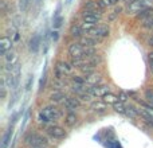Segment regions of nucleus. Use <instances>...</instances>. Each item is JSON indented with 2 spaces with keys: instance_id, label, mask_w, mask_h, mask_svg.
Listing matches in <instances>:
<instances>
[{
  "instance_id": "obj_1",
  "label": "nucleus",
  "mask_w": 153,
  "mask_h": 148,
  "mask_svg": "<svg viewBox=\"0 0 153 148\" xmlns=\"http://www.w3.org/2000/svg\"><path fill=\"white\" fill-rule=\"evenodd\" d=\"M152 5H153V0H136V1H132L128 4L126 13H129V15H137L140 11L152 7Z\"/></svg>"
},
{
  "instance_id": "obj_2",
  "label": "nucleus",
  "mask_w": 153,
  "mask_h": 148,
  "mask_svg": "<svg viewBox=\"0 0 153 148\" xmlns=\"http://www.w3.org/2000/svg\"><path fill=\"white\" fill-rule=\"evenodd\" d=\"M73 70V65L69 64L66 61H59L56 62V65L54 66V75L55 79H63L65 77L70 75Z\"/></svg>"
},
{
  "instance_id": "obj_3",
  "label": "nucleus",
  "mask_w": 153,
  "mask_h": 148,
  "mask_svg": "<svg viewBox=\"0 0 153 148\" xmlns=\"http://www.w3.org/2000/svg\"><path fill=\"white\" fill-rule=\"evenodd\" d=\"M24 143L28 144L30 147H35V146H47L48 141L46 136L39 135V133L31 131V132H28L24 136Z\"/></svg>"
},
{
  "instance_id": "obj_4",
  "label": "nucleus",
  "mask_w": 153,
  "mask_h": 148,
  "mask_svg": "<svg viewBox=\"0 0 153 148\" xmlns=\"http://www.w3.org/2000/svg\"><path fill=\"white\" fill-rule=\"evenodd\" d=\"M46 133L50 136L53 140H62L67 136V132L65 131V128H62L61 125H48L46 128Z\"/></svg>"
},
{
  "instance_id": "obj_5",
  "label": "nucleus",
  "mask_w": 153,
  "mask_h": 148,
  "mask_svg": "<svg viewBox=\"0 0 153 148\" xmlns=\"http://www.w3.org/2000/svg\"><path fill=\"white\" fill-rule=\"evenodd\" d=\"M40 112H42V113L45 114L51 123L56 121V120H59L62 117V111H59L55 105H47V106H45V108L40 109Z\"/></svg>"
},
{
  "instance_id": "obj_6",
  "label": "nucleus",
  "mask_w": 153,
  "mask_h": 148,
  "mask_svg": "<svg viewBox=\"0 0 153 148\" xmlns=\"http://www.w3.org/2000/svg\"><path fill=\"white\" fill-rule=\"evenodd\" d=\"M110 87L108 85H87L86 92H89L93 97H103L106 93H109Z\"/></svg>"
},
{
  "instance_id": "obj_7",
  "label": "nucleus",
  "mask_w": 153,
  "mask_h": 148,
  "mask_svg": "<svg viewBox=\"0 0 153 148\" xmlns=\"http://www.w3.org/2000/svg\"><path fill=\"white\" fill-rule=\"evenodd\" d=\"M83 49L85 46L82 45V43L79 42H73L70 43L69 46V55L71 57V58H85L83 57Z\"/></svg>"
},
{
  "instance_id": "obj_8",
  "label": "nucleus",
  "mask_w": 153,
  "mask_h": 148,
  "mask_svg": "<svg viewBox=\"0 0 153 148\" xmlns=\"http://www.w3.org/2000/svg\"><path fill=\"white\" fill-rule=\"evenodd\" d=\"M109 32H110V30H109L108 26H97L89 32V35L100 40V39H102V38L109 37Z\"/></svg>"
},
{
  "instance_id": "obj_9",
  "label": "nucleus",
  "mask_w": 153,
  "mask_h": 148,
  "mask_svg": "<svg viewBox=\"0 0 153 148\" xmlns=\"http://www.w3.org/2000/svg\"><path fill=\"white\" fill-rule=\"evenodd\" d=\"M63 106L67 112H74L75 109L81 108V100L78 97H74V96L67 97V100L63 102Z\"/></svg>"
},
{
  "instance_id": "obj_10",
  "label": "nucleus",
  "mask_w": 153,
  "mask_h": 148,
  "mask_svg": "<svg viewBox=\"0 0 153 148\" xmlns=\"http://www.w3.org/2000/svg\"><path fill=\"white\" fill-rule=\"evenodd\" d=\"M11 49H12V40L7 35L1 37V39H0V55L4 57Z\"/></svg>"
},
{
  "instance_id": "obj_11",
  "label": "nucleus",
  "mask_w": 153,
  "mask_h": 148,
  "mask_svg": "<svg viewBox=\"0 0 153 148\" xmlns=\"http://www.w3.org/2000/svg\"><path fill=\"white\" fill-rule=\"evenodd\" d=\"M67 100V96L63 90H55L54 93L50 94V101L53 104H61V102H65Z\"/></svg>"
},
{
  "instance_id": "obj_12",
  "label": "nucleus",
  "mask_w": 153,
  "mask_h": 148,
  "mask_svg": "<svg viewBox=\"0 0 153 148\" xmlns=\"http://www.w3.org/2000/svg\"><path fill=\"white\" fill-rule=\"evenodd\" d=\"M101 16H98V15H94V13H91L90 11H85L83 10V12H82V20L83 22H87V23H91V24H95L97 26V23L101 20Z\"/></svg>"
},
{
  "instance_id": "obj_13",
  "label": "nucleus",
  "mask_w": 153,
  "mask_h": 148,
  "mask_svg": "<svg viewBox=\"0 0 153 148\" xmlns=\"http://www.w3.org/2000/svg\"><path fill=\"white\" fill-rule=\"evenodd\" d=\"M108 104L105 102V101H91L90 102V109H91L93 112H98V113H103V112H106V109H108Z\"/></svg>"
},
{
  "instance_id": "obj_14",
  "label": "nucleus",
  "mask_w": 153,
  "mask_h": 148,
  "mask_svg": "<svg viewBox=\"0 0 153 148\" xmlns=\"http://www.w3.org/2000/svg\"><path fill=\"white\" fill-rule=\"evenodd\" d=\"M39 47H40V37L38 34H35L34 37L30 39V42H28V49H30V51L31 53H38L39 51Z\"/></svg>"
},
{
  "instance_id": "obj_15",
  "label": "nucleus",
  "mask_w": 153,
  "mask_h": 148,
  "mask_svg": "<svg viewBox=\"0 0 153 148\" xmlns=\"http://www.w3.org/2000/svg\"><path fill=\"white\" fill-rule=\"evenodd\" d=\"M85 81H86V85H100L102 82V77L97 73H91L85 75Z\"/></svg>"
},
{
  "instance_id": "obj_16",
  "label": "nucleus",
  "mask_w": 153,
  "mask_h": 148,
  "mask_svg": "<svg viewBox=\"0 0 153 148\" xmlns=\"http://www.w3.org/2000/svg\"><path fill=\"white\" fill-rule=\"evenodd\" d=\"M4 59H5V64H7V65H16V64H18V59H19L18 53H16L15 50H12V49H11V50L4 55Z\"/></svg>"
},
{
  "instance_id": "obj_17",
  "label": "nucleus",
  "mask_w": 153,
  "mask_h": 148,
  "mask_svg": "<svg viewBox=\"0 0 153 148\" xmlns=\"http://www.w3.org/2000/svg\"><path fill=\"white\" fill-rule=\"evenodd\" d=\"M83 10L86 11H91V10H98V11H103V7L101 5V3L98 0H89L83 4Z\"/></svg>"
},
{
  "instance_id": "obj_18",
  "label": "nucleus",
  "mask_w": 153,
  "mask_h": 148,
  "mask_svg": "<svg viewBox=\"0 0 153 148\" xmlns=\"http://www.w3.org/2000/svg\"><path fill=\"white\" fill-rule=\"evenodd\" d=\"M153 18V7L145 8V10L140 11V12L136 15L137 20H146V19H152Z\"/></svg>"
},
{
  "instance_id": "obj_19",
  "label": "nucleus",
  "mask_w": 153,
  "mask_h": 148,
  "mask_svg": "<svg viewBox=\"0 0 153 148\" xmlns=\"http://www.w3.org/2000/svg\"><path fill=\"white\" fill-rule=\"evenodd\" d=\"M83 30H82L81 24H73L71 27H70V35H71L74 39H81L82 37H83Z\"/></svg>"
},
{
  "instance_id": "obj_20",
  "label": "nucleus",
  "mask_w": 153,
  "mask_h": 148,
  "mask_svg": "<svg viewBox=\"0 0 153 148\" xmlns=\"http://www.w3.org/2000/svg\"><path fill=\"white\" fill-rule=\"evenodd\" d=\"M79 43H82L83 46H90V47H95L98 45V39L90 37V35H83V37L79 39Z\"/></svg>"
},
{
  "instance_id": "obj_21",
  "label": "nucleus",
  "mask_w": 153,
  "mask_h": 148,
  "mask_svg": "<svg viewBox=\"0 0 153 148\" xmlns=\"http://www.w3.org/2000/svg\"><path fill=\"white\" fill-rule=\"evenodd\" d=\"M102 101H105L108 105H114L116 102H118L120 101V98H118V96H116V94H113V93L109 92L102 97Z\"/></svg>"
},
{
  "instance_id": "obj_22",
  "label": "nucleus",
  "mask_w": 153,
  "mask_h": 148,
  "mask_svg": "<svg viewBox=\"0 0 153 148\" xmlns=\"http://www.w3.org/2000/svg\"><path fill=\"white\" fill-rule=\"evenodd\" d=\"M12 133H13L12 127L8 128V129L5 131V133L3 135V139H1V148H7V146L11 141V138H12Z\"/></svg>"
},
{
  "instance_id": "obj_23",
  "label": "nucleus",
  "mask_w": 153,
  "mask_h": 148,
  "mask_svg": "<svg viewBox=\"0 0 153 148\" xmlns=\"http://www.w3.org/2000/svg\"><path fill=\"white\" fill-rule=\"evenodd\" d=\"M76 120H78V117H76V114L74 112H69L66 116V119H65V123H66L67 127H74L76 124Z\"/></svg>"
},
{
  "instance_id": "obj_24",
  "label": "nucleus",
  "mask_w": 153,
  "mask_h": 148,
  "mask_svg": "<svg viewBox=\"0 0 153 148\" xmlns=\"http://www.w3.org/2000/svg\"><path fill=\"white\" fill-rule=\"evenodd\" d=\"M113 109H114V112H117V113H120V114H126L128 113V108L124 105V102H121V101H118V102L114 104Z\"/></svg>"
},
{
  "instance_id": "obj_25",
  "label": "nucleus",
  "mask_w": 153,
  "mask_h": 148,
  "mask_svg": "<svg viewBox=\"0 0 153 148\" xmlns=\"http://www.w3.org/2000/svg\"><path fill=\"white\" fill-rule=\"evenodd\" d=\"M86 85H82V84H73V86H71V92L74 93L75 96H79L81 93H83V92H86Z\"/></svg>"
},
{
  "instance_id": "obj_26",
  "label": "nucleus",
  "mask_w": 153,
  "mask_h": 148,
  "mask_svg": "<svg viewBox=\"0 0 153 148\" xmlns=\"http://www.w3.org/2000/svg\"><path fill=\"white\" fill-rule=\"evenodd\" d=\"M140 116L144 119V121L145 123H148L149 125L153 128V114L152 113H149V112H146V111H143L141 109V112H140Z\"/></svg>"
},
{
  "instance_id": "obj_27",
  "label": "nucleus",
  "mask_w": 153,
  "mask_h": 148,
  "mask_svg": "<svg viewBox=\"0 0 153 148\" xmlns=\"http://www.w3.org/2000/svg\"><path fill=\"white\" fill-rule=\"evenodd\" d=\"M36 121L39 123L40 125H43V127H46V125H48V124H50V123H51L50 120H48L47 117H46L45 114H43L40 111L38 112V114H36Z\"/></svg>"
},
{
  "instance_id": "obj_28",
  "label": "nucleus",
  "mask_w": 153,
  "mask_h": 148,
  "mask_svg": "<svg viewBox=\"0 0 153 148\" xmlns=\"http://www.w3.org/2000/svg\"><path fill=\"white\" fill-rule=\"evenodd\" d=\"M76 97H78L82 102H91L93 101V96L90 94L89 92H83V93H81L79 96H76Z\"/></svg>"
},
{
  "instance_id": "obj_29",
  "label": "nucleus",
  "mask_w": 153,
  "mask_h": 148,
  "mask_svg": "<svg viewBox=\"0 0 153 148\" xmlns=\"http://www.w3.org/2000/svg\"><path fill=\"white\" fill-rule=\"evenodd\" d=\"M30 5H31L30 0H19V10H20V12H26Z\"/></svg>"
},
{
  "instance_id": "obj_30",
  "label": "nucleus",
  "mask_w": 153,
  "mask_h": 148,
  "mask_svg": "<svg viewBox=\"0 0 153 148\" xmlns=\"http://www.w3.org/2000/svg\"><path fill=\"white\" fill-rule=\"evenodd\" d=\"M81 27H82V30H83V32H87L89 34L90 31H91L93 28L95 27V24H91V23H87V22H83L82 20V23H81Z\"/></svg>"
},
{
  "instance_id": "obj_31",
  "label": "nucleus",
  "mask_w": 153,
  "mask_h": 148,
  "mask_svg": "<svg viewBox=\"0 0 153 148\" xmlns=\"http://www.w3.org/2000/svg\"><path fill=\"white\" fill-rule=\"evenodd\" d=\"M87 61L90 62V64L93 65V66H98V65L101 64V62H102V58H101V55H97V54H95V55H93L91 58H89L87 59Z\"/></svg>"
},
{
  "instance_id": "obj_32",
  "label": "nucleus",
  "mask_w": 153,
  "mask_h": 148,
  "mask_svg": "<svg viewBox=\"0 0 153 148\" xmlns=\"http://www.w3.org/2000/svg\"><path fill=\"white\" fill-rule=\"evenodd\" d=\"M144 96H145V100L148 104H151L153 106V90L152 89H146L145 93H144Z\"/></svg>"
},
{
  "instance_id": "obj_33",
  "label": "nucleus",
  "mask_w": 153,
  "mask_h": 148,
  "mask_svg": "<svg viewBox=\"0 0 153 148\" xmlns=\"http://www.w3.org/2000/svg\"><path fill=\"white\" fill-rule=\"evenodd\" d=\"M143 27L148 31L153 32V18L152 19H146V20H143Z\"/></svg>"
},
{
  "instance_id": "obj_34",
  "label": "nucleus",
  "mask_w": 153,
  "mask_h": 148,
  "mask_svg": "<svg viewBox=\"0 0 153 148\" xmlns=\"http://www.w3.org/2000/svg\"><path fill=\"white\" fill-rule=\"evenodd\" d=\"M65 87V84L62 79H55V81L53 82V89L55 90H62Z\"/></svg>"
},
{
  "instance_id": "obj_35",
  "label": "nucleus",
  "mask_w": 153,
  "mask_h": 148,
  "mask_svg": "<svg viewBox=\"0 0 153 148\" xmlns=\"http://www.w3.org/2000/svg\"><path fill=\"white\" fill-rule=\"evenodd\" d=\"M73 82H74V84H82V85H86V81H85V77L82 78V77H79V75H74V77H73Z\"/></svg>"
},
{
  "instance_id": "obj_36",
  "label": "nucleus",
  "mask_w": 153,
  "mask_h": 148,
  "mask_svg": "<svg viewBox=\"0 0 153 148\" xmlns=\"http://www.w3.org/2000/svg\"><path fill=\"white\" fill-rule=\"evenodd\" d=\"M62 22H63V18L62 16H58V18L54 20V28H59L62 26Z\"/></svg>"
},
{
  "instance_id": "obj_37",
  "label": "nucleus",
  "mask_w": 153,
  "mask_h": 148,
  "mask_svg": "<svg viewBox=\"0 0 153 148\" xmlns=\"http://www.w3.org/2000/svg\"><path fill=\"white\" fill-rule=\"evenodd\" d=\"M118 98H120V101H121V102H126V101L128 100H129V97H128V94H126V93H124V92H121V93H120V94H118Z\"/></svg>"
},
{
  "instance_id": "obj_38",
  "label": "nucleus",
  "mask_w": 153,
  "mask_h": 148,
  "mask_svg": "<svg viewBox=\"0 0 153 148\" xmlns=\"http://www.w3.org/2000/svg\"><path fill=\"white\" fill-rule=\"evenodd\" d=\"M0 5H1V15H5V11H7V3H5V0H1V1H0Z\"/></svg>"
},
{
  "instance_id": "obj_39",
  "label": "nucleus",
  "mask_w": 153,
  "mask_h": 148,
  "mask_svg": "<svg viewBox=\"0 0 153 148\" xmlns=\"http://www.w3.org/2000/svg\"><path fill=\"white\" fill-rule=\"evenodd\" d=\"M98 1L101 3V5H102L103 8L109 7V5H111V0H98Z\"/></svg>"
},
{
  "instance_id": "obj_40",
  "label": "nucleus",
  "mask_w": 153,
  "mask_h": 148,
  "mask_svg": "<svg viewBox=\"0 0 153 148\" xmlns=\"http://www.w3.org/2000/svg\"><path fill=\"white\" fill-rule=\"evenodd\" d=\"M32 79H34V78H32V75H31V77H30V78H28V81H27V85H26V90H27V92H28V90H31V84H32Z\"/></svg>"
},
{
  "instance_id": "obj_41",
  "label": "nucleus",
  "mask_w": 153,
  "mask_h": 148,
  "mask_svg": "<svg viewBox=\"0 0 153 148\" xmlns=\"http://www.w3.org/2000/svg\"><path fill=\"white\" fill-rule=\"evenodd\" d=\"M45 82H46V74H43V75H42V79H40L39 90H42V89H43V86H45Z\"/></svg>"
},
{
  "instance_id": "obj_42",
  "label": "nucleus",
  "mask_w": 153,
  "mask_h": 148,
  "mask_svg": "<svg viewBox=\"0 0 153 148\" xmlns=\"http://www.w3.org/2000/svg\"><path fill=\"white\" fill-rule=\"evenodd\" d=\"M58 38H59V35H58V31H54L53 34H51V39H53L54 42H56V40H58Z\"/></svg>"
},
{
  "instance_id": "obj_43",
  "label": "nucleus",
  "mask_w": 153,
  "mask_h": 148,
  "mask_svg": "<svg viewBox=\"0 0 153 148\" xmlns=\"http://www.w3.org/2000/svg\"><path fill=\"white\" fill-rule=\"evenodd\" d=\"M146 43H148V46H151V47H153V34H152L151 37L148 38V40H146Z\"/></svg>"
},
{
  "instance_id": "obj_44",
  "label": "nucleus",
  "mask_w": 153,
  "mask_h": 148,
  "mask_svg": "<svg viewBox=\"0 0 153 148\" xmlns=\"http://www.w3.org/2000/svg\"><path fill=\"white\" fill-rule=\"evenodd\" d=\"M148 59H149V62H153V51H151L148 54Z\"/></svg>"
},
{
  "instance_id": "obj_45",
  "label": "nucleus",
  "mask_w": 153,
  "mask_h": 148,
  "mask_svg": "<svg viewBox=\"0 0 153 148\" xmlns=\"http://www.w3.org/2000/svg\"><path fill=\"white\" fill-rule=\"evenodd\" d=\"M121 11H122V8H121V7H118V8H116V10H114V13H117V15H118V13L121 12Z\"/></svg>"
},
{
  "instance_id": "obj_46",
  "label": "nucleus",
  "mask_w": 153,
  "mask_h": 148,
  "mask_svg": "<svg viewBox=\"0 0 153 148\" xmlns=\"http://www.w3.org/2000/svg\"><path fill=\"white\" fill-rule=\"evenodd\" d=\"M30 148H47V146H35V147H30Z\"/></svg>"
},
{
  "instance_id": "obj_47",
  "label": "nucleus",
  "mask_w": 153,
  "mask_h": 148,
  "mask_svg": "<svg viewBox=\"0 0 153 148\" xmlns=\"http://www.w3.org/2000/svg\"><path fill=\"white\" fill-rule=\"evenodd\" d=\"M149 65H151V69H152V73H153V62H149Z\"/></svg>"
},
{
  "instance_id": "obj_48",
  "label": "nucleus",
  "mask_w": 153,
  "mask_h": 148,
  "mask_svg": "<svg viewBox=\"0 0 153 148\" xmlns=\"http://www.w3.org/2000/svg\"><path fill=\"white\" fill-rule=\"evenodd\" d=\"M71 1H73V0H67V1H66V4H71Z\"/></svg>"
},
{
  "instance_id": "obj_49",
  "label": "nucleus",
  "mask_w": 153,
  "mask_h": 148,
  "mask_svg": "<svg viewBox=\"0 0 153 148\" xmlns=\"http://www.w3.org/2000/svg\"><path fill=\"white\" fill-rule=\"evenodd\" d=\"M132 1H136V0H128V4H129V3H132Z\"/></svg>"
}]
</instances>
